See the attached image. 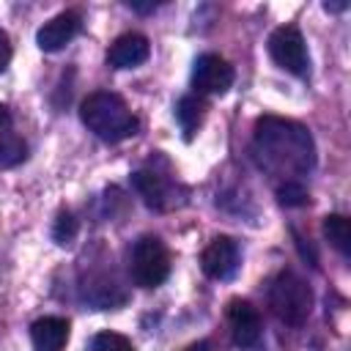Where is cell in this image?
Returning <instances> with one entry per match:
<instances>
[{
    "label": "cell",
    "instance_id": "obj_1",
    "mask_svg": "<svg viewBox=\"0 0 351 351\" xmlns=\"http://www.w3.org/2000/svg\"><path fill=\"white\" fill-rule=\"evenodd\" d=\"M255 156L263 170L293 181L315 165V145L302 123L266 115L255 123Z\"/></svg>",
    "mask_w": 351,
    "mask_h": 351
},
{
    "label": "cell",
    "instance_id": "obj_2",
    "mask_svg": "<svg viewBox=\"0 0 351 351\" xmlns=\"http://www.w3.org/2000/svg\"><path fill=\"white\" fill-rule=\"evenodd\" d=\"M82 123L104 143H121L137 134L140 121L132 115L126 101L112 90H96L80 104Z\"/></svg>",
    "mask_w": 351,
    "mask_h": 351
},
{
    "label": "cell",
    "instance_id": "obj_3",
    "mask_svg": "<svg viewBox=\"0 0 351 351\" xmlns=\"http://www.w3.org/2000/svg\"><path fill=\"white\" fill-rule=\"evenodd\" d=\"M269 307L282 324L302 326L313 310V291L299 274L280 271L269 285Z\"/></svg>",
    "mask_w": 351,
    "mask_h": 351
},
{
    "label": "cell",
    "instance_id": "obj_4",
    "mask_svg": "<svg viewBox=\"0 0 351 351\" xmlns=\"http://www.w3.org/2000/svg\"><path fill=\"white\" fill-rule=\"evenodd\" d=\"M132 186L143 197V203L154 211H173L186 203V186L178 184L167 170L156 167L154 162L132 173Z\"/></svg>",
    "mask_w": 351,
    "mask_h": 351
},
{
    "label": "cell",
    "instance_id": "obj_5",
    "mask_svg": "<svg viewBox=\"0 0 351 351\" xmlns=\"http://www.w3.org/2000/svg\"><path fill=\"white\" fill-rule=\"evenodd\" d=\"M170 277V252L156 236H140L132 250V280L140 288H156Z\"/></svg>",
    "mask_w": 351,
    "mask_h": 351
},
{
    "label": "cell",
    "instance_id": "obj_6",
    "mask_svg": "<svg viewBox=\"0 0 351 351\" xmlns=\"http://www.w3.org/2000/svg\"><path fill=\"white\" fill-rule=\"evenodd\" d=\"M269 55L271 60L291 71L293 77H307L310 74V58H307V47H304V38L299 33V27L293 25H280L277 30H271L269 36Z\"/></svg>",
    "mask_w": 351,
    "mask_h": 351
},
{
    "label": "cell",
    "instance_id": "obj_7",
    "mask_svg": "<svg viewBox=\"0 0 351 351\" xmlns=\"http://www.w3.org/2000/svg\"><path fill=\"white\" fill-rule=\"evenodd\" d=\"M233 85V66L214 55V52H206L195 60L192 66V88L197 96L203 93H211V96H222L228 93V88Z\"/></svg>",
    "mask_w": 351,
    "mask_h": 351
},
{
    "label": "cell",
    "instance_id": "obj_8",
    "mask_svg": "<svg viewBox=\"0 0 351 351\" xmlns=\"http://www.w3.org/2000/svg\"><path fill=\"white\" fill-rule=\"evenodd\" d=\"M200 269L211 280H230L239 269V244L230 236H217L200 255Z\"/></svg>",
    "mask_w": 351,
    "mask_h": 351
},
{
    "label": "cell",
    "instance_id": "obj_9",
    "mask_svg": "<svg viewBox=\"0 0 351 351\" xmlns=\"http://www.w3.org/2000/svg\"><path fill=\"white\" fill-rule=\"evenodd\" d=\"M228 324H230V335H233V343L239 348H255L261 343V335H263V321H261V313L244 302V299H233L228 304Z\"/></svg>",
    "mask_w": 351,
    "mask_h": 351
},
{
    "label": "cell",
    "instance_id": "obj_10",
    "mask_svg": "<svg viewBox=\"0 0 351 351\" xmlns=\"http://www.w3.org/2000/svg\"><path fill=\"white\" fill-rule=\"evenodd\" d=\"M82 30V16L80 11H60L58 16H52L49 22H44L36 33V44L44 52H58L63 49L77 33Z\"/></svg>",
    "mask_w": 351,
    "mask_h": 351
},
{
    "label": "cell",
    "instance_id": "obj_11",
    "mask_svg": "<svg viewBox=\"0 0 351 351\" xmlns=\"http://www.w3.org/2000/svg\"><path fill=\"white\" fill-rule=\"evenodd\" d=\"M151 55V44L143 33H123L107 49V63L112 69H134L145 63Z\"/></svg>",
    "mask_w": 351,
    "mask_h": 351
},
{
    "label": "cell",
    "instance_id": "obj_12",
    "mask_svg": "<svg viewBox=\"0 0 351 351\" xmlns=\"http://www.w3.org/2000/svg\"><path fill=\"white\" fill-rule=\"evenodd\" d=\"M33 351H66L69 343V321L58 315H44L30 326Z\"/></svg>",
    "mask_w": 351,
    "mask_h": 351
},
{
    "label": "cell",
    "instance_id": "obj_13",
    "mask_svg": "<svg viewBox=\"0 0 351 351\" xmlns=\"http://www.w3.org/2000/svg\"><path fill=\"white\" fill-rule=\"evenodd\" d=\"M27 156L25 140L14 129V118L5 104H0V167H14Z\"/></svg>",
    "mask_w": 351,
    "mask_h": 351
},
{
    "label": "cell",
    "instance_id": "obj_14",
    "mask_svg": "<svg viewBox=\"0 0 351 351\" xmlns=\"http://www.w3.org/2000/svg\"><path fill=\"white\" fill-rule=\"evenodd\" d=\"M203 118H206V101H203V96L189 93V96H181L178 99V104H176V121H178L181 134H184L186 143L203 126Z\"/></svg>",
    "mask_w": 351,
    "mask_h": 351
},
{
    "label": "cell",
    "instance_id": "obj_15",
    "mask_svg": "<svg viewBox=\"0 0 351 351\" xmlns=\"http://www.w3.org/2000/svg\"><path fill=\"white\" fill-rule=\"evenodd\" d=\"M324 236L329 239V244L340 252L348 255L351 252V225L343 214H329L324 217Z\"/></svg>",
    "mask_w": 351,
    "mask_h": 351
},
{
    "label": "cell",
    "instance_id": "obj_16",
    "mask_svg": "<svg viewBox=\"0 0 351 351\" xmlns=\"http://www.w3.org/2000/svg\"><path fill=\"white\" fill-rule=\"evenodd\" d=\"M74 236H77V219H74V214L71 211H60L58 219H55V225H52V241L58 247H66V244L74 241Z\"/></svg>",
    "mask_w": 351,
    "mask_h": 351
},
{
    "label": "cell",
    "instance_id": "obj_17",
    "mask_svg": "<svg viewBox=\"0 0 351 351\" xmlns=\"http://www.w3.org/2000/svg\"><path fill=\"white\" fill-rule=\"evenodd\" d=\"M90 351H134V346L118 332H99L90 343Z\"/></svg>",
    "mask_w": 351,
    "mask_h": 351
},
{
    "label": "cell",
    "instance_id": "obj_18",
    "mask_svg": "<svg viewBox=\"0 0 351 351\" xmlns=\"http://www.w3.org/2000/svg\"><path fill=\"white\" fill-rule=\"evenodd\" d=\"M277 197L282 206H304L307 203V192L299 181H285L280 189H277Z\"/></svg>",
    "mask_w": 351,
    "mask_h": 351
},
{
    "label": "cell",
    "instance_id": "obj_19",
    "mask_svg": "<svg viewBox=\"0 0 351 351\" xmlns=\"http://www.w3.org/2000/svg\"><path fill=\"white\" fill-rule=\"evenodd\" d=\"M8 63H11V38L5 30H0V74L5 71Z\"/></svg>",
    "mask_w": 351,
    "mask_h": 351
},
{
    "label": "cell",
    "instance_id": "obj_20",
    "mask_svg": "<svg viewBox=\"0 0 351 351\" xmlns=\"http://www.w3.org/2000/svg\"><path fill=\"white\" fill-rule=\"evenodd\" d=\"M134 11H140V14H148V11H154L156 8V3H148V5H140V3H129Z\"/></svg>",
    "mask_w": 351,
    "mask_h": 351
},
{
    "label": "cell",
    "instance_id": "obj_21",
    "mask_svg": "<svg viewBox=\"0 0 351 351\" xmlns=\"http://www.w3.org/2000/svg\"><path fill=\"white\" fill-rule=\"evenodd\" d=\"M184 351H211V348H208V343H206V340H200V343H192V346H189V348H184Z\"/></svg>",
    "mask_w": 351,
    "mask_h": 351
},
{
    "label": "cell",
    "instance_id": "obj_22",
    "mask_svg": "<svg viewBox=\"0 0 351 351\" xmlns=\"http://www.w3.org/2000/svg\"><path fill=\"white\" fill-rule=\"evenodd\" d=\"M324 8H326V11H343L346 3H324Z\"/></svg>",
    "mask_w": 351,
    "mask_h": 351
}]
</instances>
